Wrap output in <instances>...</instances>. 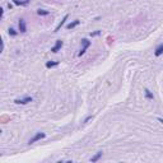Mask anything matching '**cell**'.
<instances>
[{"label": "cell", "mask_w": 163, "mask_h": 163, "mask_svg": "<svg viewBox=\"0 0 163 163\" xmlns=\"http://www.w3.org/2000/svg\"><path fill=\"white\" fill-rule=\"evenodd\" d=\"M79 23H80V20H79V19H75L74 22H70V23L66 26V28H68V29H73V28H75Z\"/></svg>", "instance_id": "obj_7"}, {"label": "cell", "mask_w": 163, "mask_h": 163, "mask_svg": "<svg viewBox=\"0 0 163 163\" xmlns=\"http://www.w3.org/2000/svg\"><path fill=\"white\" fill-rule=\"evenodd\" d=\"M162 54H163V43H161L159 46L155 48V51H154V55L155 56H161Z\"/></svg>", "instance_id": "obj_9"}, {"label": "cell", "mask_w": 163, "mask_h": 163, "mask_svg": "<svg viewBox=\"0 0 163 163\" xmlns=\"http://www.w3.org/2000/svg\"><path fill=\"white\" fill-rule=\"evenodd\" d=\"M92 119H93V116H89V117H87V119L84 120V122H88L89 120H92Z\"/></svg>", "instance_id": "obj_16"}, {"label": "cell", "mask_w": 163, "mask_h": 163, "mask_svg": "<svg viewBox=\"0 0 163 163\" xmlns=\"http://www.w3.org/2000/svg\"><path fill=\"white\" fill-rule=\"evenodd\" d=\"M68 17H69L68 14H66V15L64 17V18H63V20H61L60 23H59V26H58V27L55 28V31H54V32H59V31H60V28H61V27H63V26L65 24V22H66V19H68Z\"/></svg>", "instance_id": "obj_6"}, {"label": "cell", "mask_w": 163, "mask_h": 163, "mask_svg": "<svg viewBox=\"0 0 163 163\" xmlns=\"http://www.w3.org/2000/svg\"><path fill=\"white\" fill-rule=\"evenodd\" d=\"M144 93H145V98H147V99H154L153 93H152L148 88H145V89H144Z\"/></svg>", "instance_id": "obj_8"}, {"label": "cell", "mask_w": 163, "mask_h": 163, "mask_svg": "<svg viewBox=\"0 0 163 163\" xmlns=\"http://www.w3.org/2000/svg\"><path fill=\"white\" fill-rule=\"evenodd\" d=\"M13 3H14L15 5H27L26 1H20V0H13Z\"/></svg>", "instance_id": "obj_14"}, {"label": "cell", "mask_w": 163, "mask_h": 163, "mask_svg": "<svg viewBox=\"0 0 163 163\" xmlns=\"http://www.w3.org/2000/svg\"><path fill=\"white\" fill-rule=\"evenodd\" d=\"M43 138H46V134H45V133H37L35 136L28 140V144H33V143H36V142H38V140H41Z\"/></svg>", "instance_id": "obj_2"}, {"label": "cell", "mask_w": 163, "mask_h": 163, "mask_svg": "<svg viewBox=\"0 0 163 163\" xmlns=\"http://www.w3.org/2000/svg\"><path fill=\"white\" fill-rule=\"evenodd\" d=\"M19 31L22 33L27 32V27H26V20L24 19H19Z\"/></svg>", "instance_id": "obj_5"}, {"label": "cell", "mask_w": 163, "mask_h": 163, "mask_svg": "<svg viewBox=\"0 0 163 163\" xmlns=\"http://www.w3.org/2000/svg\"><path fill=\"white\" fill-rule=\"evenodd\" d=\"M99 33H101V31H96V32L91 33V36H92V37H93V36H98V35H99Z\"/></svg>", "instance_id": "obj_15"}, {"label": "cell", "mask_w": 163, "mask_h": 163, "mask_svg": "<svg viewBox=\"0 0 163 163\" xmlns=\"http://www.w3.org/2000/svg\"><path fill=\"white\" fill-rule=\"evenodd\" d=\"M17 35H18V32L14 28H9V36H17Z\"/></svg>", "instance_id": "obj_13"}, {"label": "cell", "mask_w": 163, "mask_h": 163, "mask_svg": "<svg viewBox=\"0 0 163 163\" xmlns=\"http://www.w3.org/2000/svg\"><path fill=\"white\" fill-rule=\"evenodd\" d=\"M14 102L17 103V105H27V103H29V102H32V97H26V98H22V99H15Z\"/></svg>", "instance_id": "obj_4"}, {"label": "cell", "mask_w": 163, "mask_h": 163, "mask_svg": "<svg viewBox=\"0 0 163 163\" xmlns=\"http://www.w3.org/2000/svg\"><path fill=\"white\" fill-rule=\"evenodd\" d=\"M37 14L38 15H48L50 12H48V10H43V9H38L37 10Z\"/></svg>", "instance_id": "obj_12"}, {"label": "cell", "mask_w": 163, "mask_h": 163, "mask_svg": "<svg viewBox=\"0 0 163 163\" xmlns=\"http://www.w3.org/2000/svg\"><path fill=\"white\" fill-rule=\"evenodd\" d=\"M102 154H103L102 152H98V153H96V154L92 157V158H91V162H93V163H94V162H97V161L101 158V157H102Z\"/></svg>", "instance_id": "obj_10"}, {"label": "cell", "mask_w": 163, "mask_h": 163, "mask_svg": "<svg viewBox=\"0 0 163 163\" xmlns=\"http://www.w3.org/2000/svg\"><path fill=\"white\" fill-rule=\"evenodd\" d=\"M63 45H64L63 41H61V40H58V41H56V43H55V46L51 48V51H52L54 54H56L58 51H60V48L63 47Z\"/></svg>", "instance_id": "obj_3"}, {"label": "cell", "mask_w": 163, "mask_h": 163, "mask_svg": "<svg viewBox=\"0 0 163 163\" xmlns=\"http://www.w3.org/2000/svg\"><path fill=\"white\" fill-rule=\"evenodd\" d=\"M158 121H159V122H162V124H163V119H161V117H158Z\"/></svg>", "instance_id": "obj_17"}, {"label": "cell", "mask_w": 163, "mask_h": 163, "mask_svg": "<svg viewBox=\"0 0 163 163\" xmlns=\"http://www.w3.org/2000/svg\"><path fill=\"white\" fill-rule=\"evenodd\" d=\"M89 46H91V41H88L87 38H83V40H82V48H80V51L78 52V56H82V55L86 54L87 48H88Z\"/></svg>", "instance_id": "obj_1"}, {"label": "cell", "mask_w": 163, "mask_h": 163, "mask_svg": "<svg viewBox=\"0 0 163 163\" xmlns=\"http://www.w3.org/2000/svg\"><path fill=\"white\" fill-rule=\"evenodd\" d=\"M60 63H59V61H47V63H46V68H55V66H58Z\"/></svg>", "instance_id": "obj_11"}]
</instances>
